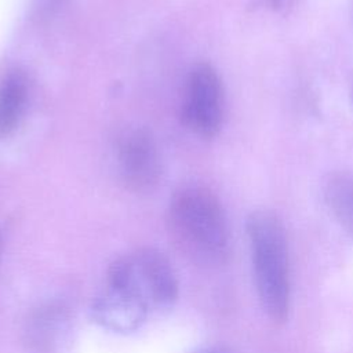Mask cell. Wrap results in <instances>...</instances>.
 Listing matches in <instances>:
<instances>
[{"label":"cell","instance_id":"obj_3","mask_svg":"<svg viewBox=\"0 0 353 353\" xmlns=\"http://www.w3.org/2000/svg\"><path fill=\"white\" fill-rule=\"evenodd\" d=\"M106 285L141 299L150 312L170 309L178 299L179 283L168 258L154 248H138L113 261Z\"/></svg>","mask_w":353,"mask_h":353},{"label":"cell","instance_id":"obj_11","mask_svg":"<svg viewBox=\"0 0 353 353\" xmlns=\"http://www.w3.org/2000/svg\"><path fill=\"white\" fill-rule=\"evenodd\" d=\"M190 353H230L226 347L218 346V345H208V346H201L194 349Z\"/></svg>","mask_w":353,"mask_h":353},{"label":"cell","instance_id":"obj_8","mask_svg":"<svg viewBox=\"0 0 353 353\" xmlns=\"http://www.w3.org/2000/svg\"><path fill=\"white\" fill-rule=\"evenodd\" d=\"M26 101V80L22 73L8 74L0 85V137L10 135L23 112Z\"/></svg>","mask_w":353,"mask_h":353},{"label":"cell","instance_id":"obj_9","mask_svg":"<svg viewBox=\"0 0 353 353\" xmlns=\"http://www.w3.org/2000/svg\"><path fill=\"white\" fill-rule=\"evenodd\" d=\"M324 194L334 216L353 233V172L334 174L325 183Z\"/></svg>","mask_w":353,"mask_h":353},{"label":"cell","instance_id":"obj_4","mask_svg":"<svg viewBox=\"0 0 353 353\" xmlns=\"http://www.w3.org/2000/svg\"><path fill=\"white\" fill-rule=\"evenodd\" d=\"M185 124L201 138L215 137L223 120V88L216 70L205 62L189 74L182 109Z\"/></svg>","mask_w":353,"mask_h":353},{"label":"cell","instance_id":"obj_2","mask_svg":"<svg viewBox=\"0 0 353 353\" xmlns=\"http://www.w3.org/2000/svg\"><path fill=\"white\" fill-rule=\"evenodd\" d=\"M252 274L258 299L274 324L288 319L291 279L288 241L281 219L269 210H258L247 219Z\"/></svg>","mask_w":353,"mask_h":353},{"label":"cell","instance_id":"obj_5","mask_svg":"<svg viewBox=\"0 0 353 353\" xmlns=\"http://www.w3.org/2000/svg\"><path fill=\"white\" fill-rule=\"evenodd\" d=\"M119 168L125 186L137 193L153 190L161 176L159 149L152 134L143 128L128 132L119 148Z\"/></svg>","mask_w":353,"mask_h":353},{"label":"cell","instance_id":"obj_6","mask_svg":"<svg viewBox=\"0 0 353 353\" xmlns=\"http://www.w3.org/2000/svg\"><path fill=\"white\" fill-rule=\"evenodd\" d=\"M91 319L105 330L130 334L139 330L148 320L150 310L135 295L106 285L90 306Z\"/></svg>","mask_w":353,"mask_h":353},{"label":"cell","instance_id":"obj_7","mask_svg":"<svg viewBox=\"0 0 353 353\" xmlns=\"http://www.w3.org/2000/svg\"><path fill=\"white\" fill-rule=\"evenodd\" d=\"M69 324V314L63 306L44 305L34 310L26 321L25 338L36 352L50 353L63 339Z\"/></svg>","mask_w":353,"mask_h":353},{"label":"cell","instance_id":"obj_12","mask_svg":"<svg viewBox=\"0 0 353 353\" xmlns=\"http://www.w3.org/2000/svg\"><path fill=\"white\" fill-rule=\"evenodd\" d=\"M1 251H3V237H1V233H0V256H1Z\"/></svg>","mask_w":353,"mask_h":353},{"label":"cell","instance_id":"obj_1","mask_svg":"<svg viewBox=\"0 0 353 353\" xmlns=\"http://www.w3.org/2000/svg\"><path fill=\"white\" fill-rule=\"evenodd\" d=\"M168 233L175 247L199 265L223 263L229 254V229L218 197L205 186L179 189L167 211Z\"/></svg>","mask_w":353,"mask_h":353},{"label":"cell","instance_id":"obj_10","mask_svg":"<svg viewBox=\"0 0 353 353\" xmlns=\"http://www.w3.org/2000/svg\"><path fill=\"white\" fill-rule=\"evenodd\" d=\"M295 0H268V4L276 12H288L290 8L294 6Z\"/></svg>","mask_w":353,"mask_h":353}]
</instances>
